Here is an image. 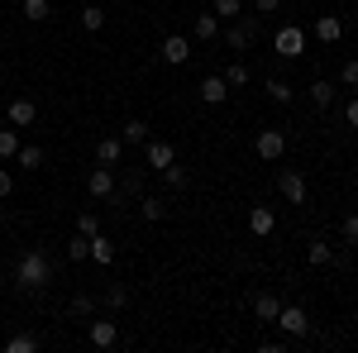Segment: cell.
Instances as JSON below:
<instances>
[{
    "instance_id": "cell-38",
    "label": "cell",
    "mask_w": 358,
    "mask_h": 353,
    "mask_svg": "<svg viewBox=\"0 0 358 353\" xmlns=\"http://www.w3.org/2000/svg\"><path fill=\"white\" fill-rule=\"evenodd\" d=\"M339 229H344V244H358V215H344Z\"/></svg>"
},
{
    "instance_id": "cell-36",
    "label": "cell",
    "mask_w": 358,
    "mask_h": 353,
    "mask_svg": "<svg viewBox=\"0 0 358 353\" xmlns=\"http://www.w3.org/2000/svg\"><path fill=\"white\" fill-rule=\"evenodd\" d=\"M115 191H120V196H143V172L134 167V172L124 177V187H115Z\"/></svg>"
},
{
    "instance_id": "cell-22",
    "label": "cell",
    "mask_w": 358,
    "mask_h": 353,
    "mask_svg": "<svg viewBox=\"0 0 358 353\" xmlns=\"http://www.w3.org/2000/svg\"><path fill=\"white\" fill-rule=\"evenodd\" d=\"M82 29H91V34H96V29H106V10H101V5H91V0H82Z\"/></svg>"
},
{
    "instance_id": "cell-18",
    "label": "cell",
    "mask_w": 358,
    "mask_h": 353,
    "mask_svg": "<svg viewBox=\"0 0 358 353\" xmlns=\"http://www.w3.org/2000/svg\"><path fill=\"white\" fill-rule=\"evenodd\" d=\"M196 38H201V43H215V38H220V15H215V10H210V15H196Z\"/></svg>"
},
{
    "instance_id": "cell-3",
    "label": "cell",
    "mask_w": 358,
    "mask_h": 353,
    "mask_svg": "<svg viewBox=\"0 0 358 353\" xmlns=\"http://www.w3.org/2000/svg\"><path fill=\"white\" fill-rule=\"evenodd\" d=\"M253 153H258L263 163H277V158L287 153V134H282V129H258V138H253Z\"/></svg>"
},
{
    "instance_id": "cell-5",
    "label": "cell",
    "mask_w": 358,
    "mask_h": 353,
    "mask_svg": "<svg viewBox=\"0 0 358 353\" xmlns=\"http://www.w3.org/2000/svg\"><path fill=\"white\" fill-rule=\"evenodd\" d=\"M143 163L153 167V172H163V167L177 163V148H172V143H163V138H148V143H143Z\"/></svg>"
},
{
    "instance_id": "cell-35",
    "label": "cell",
    "mask_w": 358,
    "mask_h": 353,
    "mask_svg": "<svg viewBox=\"0 0 358 353\" xmlns=\"http://www.w3.org/2000/svg\"><path fill=\"white\" fill-rule=\"evenodd\" d=\"M339 86H349V91H358V57H349V62L339 67Z\"/></svg>"
},
{
    "instance_id": "cell-33",
    "label": "cell",
    "mask_w": 358,
    "mask_h": 353,
    "mask_svg": "<svg viewBox=\"0 0 358 353\" xmlns=\"http://www.w3.org/2000/svg\"><path fill=\"white\" fill-rule=\"evenodd\" d=\"M210 10H215L220 20H239V15H244V0H215Z\"/></svg>"
},
{
    "instance_id": "cell-20",
    "label": "cell",
    "mask_w": 358,
    "mask_h": 353,
    "mask_svg": "<svg viewBox=\"0 0 358 353\" xmlns=\"http://www.w3.org/2000/svg\"><path fill=\"white\" fill-rule=\"evenodd\" d=\"M91 263H101V268L115 263V244L106 239V234H91Z\"/></svg>"
},
{
    "instance_id": "cell-40",
    "label": "cell",
    "mask_w": 358,
    "mask_h": 353,
    "mask_svg": "<svg viewBox=\"0 0 358 353\" xmlns=\"http://www.w3.org/2000/svg\"><path fill=\"white\" fill-rule=\"evenodd\" d=\"M344 124H349V129H358V96L344 106Z\"/></svg>"
},
{
    "instance_id": "cell-6",
    "label": "cell",
    "mask_w": 358,
    "mask_h": 353,
    "mask_svg": "<svg viewBox=\"0 0 358 353\" xmlns=\"http://www.w3.org/2000/svg\"><path fill=\"white\" fill-rule=\"evenodd\" d=\"M158 57H163L167 67H182V62L192 57V38H182V34H167L163 48H158Z\"/></svg>"
},
{
    "instance_id": "cell-42",
    "label": "cell",
    "mask_w": 358,
    "mask_h": 353,
    "mask_svg": "<svg viewBox=\"0 0 358 353\" xmlns=\"http://www.w3.org/2000/svg\"><path fill=\"white\" fill-rule=\"evenodd\" d=\"M0 229H5V210H0Z\"/></svg>"
},
{
    "instance_id": "cell-27",
    "label": "cell",
    "mask_w": 358,
    "mask_h": 353,
    "mask_svg": "<svg viewBox=\"0 0 358 353\" xmlns=\"http://www.w3.org/2000/svg\"><path fill=\"white\" fill-rule=\"evenodd\" d=\"M310 101L320 110H330L334 106V82H310Z\"/></svg>"
},
{
    "instance_id": "cell-41",
    "label": "cell",
    "mask_w": 358,
    "mask_h": 353,
    "mask_svg": "<svg viewBox=\"0 0 358 353\" xmlns=\"http://www.w3.org/2000/svg\"><path fill=\"white\" fill-rule=\"evenodd\" d=\"M10 191H15V177H10V167H0V201H5Z\"/></svg>"
},
{
    "instance_id": "cell-31",
    "label": "cell",
    "mask_w": 358,
    "mask_h": 353,
    "mask_svg": "<svg viewBox=\"0 0 358 353\" xmlns=\"http://www.w3.org/2000/svg\"><path fill=\"white\" fill-rule=\"evenodd\" d=\"M268 96H273L277 106H287V101H292V96H296V91H292V86L282 82V77H268Z\"/></svg>"
},
{
    "instance_id": "cell-4",
    "label": "cell",
    "mask_w": 358,
    "mask_h": 353,
    "mask_svg": "<svg viewBox=\"0 0 358 353\" xmlns=\"http://www.w3.org/2000/svg\"><path fill=\"white\" fill-rule=\"evenodd\" d=\"M273 325H282V334H287V339H306V334H310V320H306L301 305H282Z\"/></svg>"
},
{
    "instance_id": "cell-1",
    "label": "cell",
    "mask_w": 358,
    "mask_h": 353,
    "mask_svg": "<svg viewBox=\"0 0 358 353\" xmlns=\"http://www.w3.org/2000/svg\"><path fill=\"white\" fill-rule=\"evenodd\" d=\"M48 282H53L48 253H43V248H24L20 263H15V287H20V291H43Z\"/></svg>"
},
{
    "instance_id": "cell-12",
    "label": "cell",
    "mask_w": 358,
    "mask_h": 353,
    "mask_svg": "<svg viewBox=\"0 0 358 353\" xmlns=\"http://www.w3.org/2000/svg\"><path fill=\"white\" fill-rule=\"evenodd\" d=\"M10 124H15V129H29V124H38V106H34L29 96L10 101Z\"/></svg>"
},
{
    "instance_id": "cell-32",
    "label": "cell",
    "mask_w": 358,
    "mask_h": 353,
    "mask_svg": "<svg viewBox=\"0 0 358 353\" xmlns=\"http://www.w3.org/2000/svg\"><path fill=\"white\" fill-rule=\"evenodd\" d=\"M77 234H86V239L101 234V215H96V210H82V215H77Z\"/></svg>"
},
{
    "instance_id": "cell-11",
    "label": "cell",
    "mask_w": 358,
    "mask_h": 353,
    "mask_svg": "<svg viewBox=\"0 0 358 353\" xmlns=\"http://www.w3.org/2000/svg\"><path fill=\"white\" fill-rule=\"evenodd\" d=\"M124 148H129L124 138L106 134V138H101V143H96V163H106V167H120V163H124Z\"/></svg>"
},
{
    "instance_id": "cell-15",
    "label": "cell",
    "mask_w": 358,
    "mask_h": 353,
    "mask_svg": "<svg viewBox=\"0 0 358 353\" xmlns=\"http://www.w3.org/2000/svg\"><path fill=\"white\" fill-rule=\"evenodd\" d=\"M201 101H206V106H224V101H229V82H224V77H206V82H201Z\"/></svg>"
},
{
    "instance_id": "cell-34",
    "label": "cell",
    "mask_w": 358,
    "mask_h": 353,
    "mask_svg": "<svg viewBox=\"0 0 358 353\" xmlns=\"http://www.w3.org/2000/svg\"><path fill=\"white\" fill-rule=\"evenodd\" d=\"M72 315H82V320H91V315H96V301L86 296V291H77V296H72Z\"/></svg>"
},
{
    "instance_id": "cell-37",
    "label": "cell",
    "mask_w": 358,
    "mask_h": 353,
    "mask_svg": "<svg viewBox=\"0 0 358 353\" xmlns=\"http://www.w3.org/2000/svg\"><path fill=\"white\" fill-rule=\"evenodd\" d=\"M248 77H253V72H248L244 62H229V72H224V82H229V86H248Z\"/></svg>"
},
{
    "instance_id": "cell-8",
    "label": "cell",
    "mask_w": 358,
    "mask_h": 353,
    "mask_svg": "<svg viewBox=\"0 0 358 353\" xmlns=\"http://www.w3.org/2000/svg\"><path fill=\"white\" fill-rule=\"evenodd\" d=\"M86 191L96 196V201H110V191H115V167H91V177H86Z\"/></svg>"
},
{
    "instance_id": "cell-17",
    "label": "cell",
    "mask_w": 358,
    "mask_h": 353,
    "mask_svg": "<svg viewBox=\"0 0 358 353\" xmlns=\"http://www.w3.org/2000/svg\"><path fill=\"white\" fill-rule=\"evenodd\" d=\"M277 310H282V301H277L273 291H258V296H253V315H258V320H268V325H273Z\"/></svg>"
},
{
    "instance_id": "cell-26",
    "label": "cell",
    "mask_w": 358,
    "mask_h": 353,
    "mask_svg": "<svg viewBox=\"0 0 358 353\" xmlns=\"http://www.w3.org/2000/svg\"><path fill=\"white\" fill-rule=\"evenodd\" d=\"M38 349V334H10L5 339V353H34Z\"/></svg>"
},
{
    "instance_id": "cell-2",
    "label": "cell",
    "mask_w": 358,
    "mask_h": 353,
    "mask_svg": "<svg viewBox=\"0 0 358 353\" xmlns=\"http://www.w3.org/2000/svg\"><path fill=\"white\" fill-rule=\"evenodd\" d=\"M253 38H258V15H239V20H229V34H224L229 53H248Z\"/></svg>"
},
{
    "instance_id": "cell-43",
    "label": "cell",
    "mask_w": 358,
    "mask_h": 353,
    "mask_svg": "<svg viewBox=\"0 0 358 353\" xmlns=\"http://www.w3.org/2000/svg\"><path fill=\"white\" fill-rule=\"evenodd\" d=\"M0 48H5V38H0Z\"/></svg>"
},
{
    "instance_id": "cell-39",
    "label": "cell",
    "mask_w": 358,
    "mask_h": 353,
    "mask_svg": "<svg viewBox=\"0 0 358 353\" xmlns=\"http://www.w3.org/2000/svg\"><path fill=\"white\" fill-rule=\"evenodd\" d=\"M282 10V0H253V15H277Z\"/></svg>"
},
{
    "instance_id": "cell-28",
    "label": "cell",
    "mask_w": 358,
    "mask_h": 353,
    "mask_svg": "<svg viewBox=\"0 0 358 353\" xmlns=\"http://www.w3.org/2000/svg\"><path fill=\"white\" fill-rule=\"evenodd\" d=\"M67 258H72V263H86V258H91V239H86V234H72V244H67Z\"/></svg>"
},
{
    "instance_id": "cell-9",
    "label": "cell",
    "mask_w": 358,
    "mask_h": 353,
    "mask_svg": "<svg viewBox=\"0 0 358 353\" xmlns=\"http://www.w3.org/2000/svg\"><path fill=\"white\" fill-rule=\"evenodd\" d=\"M277 191H282L292 206H306V177L296 172V167H287V172L277 177Z\"/></svg>"
},
{
    "instance_id": "cell-19",
    "label": "cell",
    "mask_w": 358,
    "mask_h": 353,
    "mask_svg": "<svg viewBox=\"0 0 358 353\" xmlns=\"http://www.w3.org/2000/svg\"><path fill=\"white\" fill-rule=\"evenodd\" d=\"M138 215L148 219V224H158V219L167 215V201L163 196H138Z\"/></svg>"
},
{
    "instance_id": "cell-29",
    "label": "cell",
    "mask_w": 358,
    "mask_h": 353,
    "mask_svg": "<svg viewBox=\"0 0 358 353\" xmlns=\"http://www.w3.org/2000/svg\"><path fill=\"white\" fill-rule=\"evenodd\" d=\"M106 305H110V310H124V305H129V287L110 282V287H106Z\"/></svg>"
},
{
    "instance_id": "cell-23",
    "label": "cell",
    "mask_w": 358,
    "mask_h": 353,
    "mask_svg": "<svg viewBox=\"0 0 358 353\" xmlns=\"http://www.w3.org/2000/svg\"><path fill=\"white\" fill-rule=\"evenodd\" d=\"M15 153H20V129L10 124V129H0V163H10Z\"/></svg>"
},
{
    "instance_id": "cell-14",
    "label": "cell",
    "mask_w": 358,
    "mask_h": 353,
    "mask_svg": "<svg viewBox=\"0 0 358 353\" xmlns=\"http://www.w3.org/2000/svg\"><path fill=\"white\" fill-rule=\"evenodd\" d=\"M315 38H320V43H339V38H344V20H339V15H320V20H315Z\"/></svg>"
},
{
    "instance_id": "cell-44",
    "label": "cell",
    "mask_w": 358,
    "mask_h": 353,
    "mask_svg": "<svg viewBox=\"0 0 358 353\" xmlns=\"http://www.w3.org/2000/svg\"><path fill=\"white\" fill-rule=\"evenodd\" d=\"M115 5H124V0H115Z\"/></svg>"
},
{
    "instance_id": "cell-16",
    "label": "cell",
    "mask_w": 358,
    "mask_h": 353,
    "mask_svg": "<svg viewBox=\"0 0 358 353\" xmlns=\"http://www.w3.org/2000/svg\"><path fill=\"white\" fill-rule=\"evenodd\" d=\"M306 263H310V268H330V263H334V248L325 244V239H310V244H306Z\"/></svg>"
},
{
    "instance_id": "cell-25",
    "label": "cell",
    "mask_w": 358,
    "mask_h": 353,
    "mask_svg": "<svg viewBox=\"0 0 358 353\" xmlns=\"http://www.w3.org/2000/svg\"><path fill=\"white\" fill-rule=\"evenodd\" d=\"M15 163H20V167H34V172H38V167H43V148H34V143H20Z\"/></svg>"
},
{
    "instance_id": "cell-30",
    "label": "cell",
    "mask_w": 358,
    "mask_h": 353,
    "mask_svg": "<svg viewBox=\"0 0 358 353\" xmlns=\"http://www.w3.org/2000/svg\"><path fill=\"white\" fill-rule=\"evenodd\" d=\"M48 15H53V5H48V0H24V20H34V24H43Z\"/></svg>"
},
{
    "instance_id": "cell-24",
    "label": "cell",
    "mask_w": 358,
    "mask_h": 353,
    "mask_svg": "<svg viewBox=\"0 0 358 353\" xmlns=\"http://www.w3.org/2000/svg\"><path fill=\"white\" fill-rule=\"evenodd\" d=\"M120 138H124V143H148V120H129V124H124V129H120Z\"/></svg>"
},
{
    "instance_id": "cell-21",
    "label": "cell",
    "mask_w": 358,
    "mask_h": 353,
    "mask_svg": "<svg viewBox=\"0 0 358 353\" xmlns=\"http://www.w3.org/2000/svg\"><path fill=\"white\" fill-rule=\"evenodd\" d=\"M163 182H167V191H187L192 187V172L182 163H172V167H163Z\"/></svg>"
},
{
    "instance_id": "cell-7",
    "label": "cell",
    "mask_w": 358,
    "mask_h": 353,
    "mask_svg": "<svg viewBox=\"0 0 358 353\" xmlns=\"http://www.w3.org/2000/svg\"><path fill=\"white\" fill-rule=\"evenodd\" d=\"M273 48H277L282 57H296V53L306 48V34H301L296 24H282V29L273 34Z\"/></svg>"
},
{
    "instance_id": "cell-13",
    "label": "cell",
    "mask_w": 358,
    "mask_h": 353,
    "mask_svg": "<svg viewBox=\"0 0 358 353\" xmlns=\"http://www.w3.org/2000/svg\"><path fill=\"white\" fill-rule=\"evenodd\" d=\"M248 229H253L258 239H268V234L277 229V215H273V206H253V210H248Z\"/></svg>"
},
{
    "instance_id": "cell-10",
    "label": "cell",
    "mask_w": 358,
    "mask_h": 353,
    "mask_svg": "<svg viewBox=\"0 0 358 353\" xmlns=\"http://www.w3.org/2000/svg\"><path fill=\"white\" fill-rule=\"evenodd\" d=\"M86 339H91V349H115V339H120V325H115V315H110V320H91Z\"/></svg>"
}]
</instances>
